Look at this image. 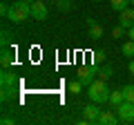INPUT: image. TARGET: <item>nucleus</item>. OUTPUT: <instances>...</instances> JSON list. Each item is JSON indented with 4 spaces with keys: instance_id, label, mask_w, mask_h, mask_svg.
I'll return each mask as SVG.
<instances>
[{
    "instance_id": "18",
    "label": "nucleus",
    "mask_w": 134,
    "mask_h": 125,
    "mask_svg": "<svg viewBox=\"0 0 134 125\" xmlns=\"http://www.w3.org/2000/svg\"><path fill=\"white\" fill-rule=\"evenodd\" d=\"M114 76V69L110 67V65H105V67L100 69V78H103V81H107V78H112Z\"/></svg>"
},
{
    "instance_id": "3",
    "label": "nucleus",
    "mask_w": 134,
    "mask_h": 125,
    "mask_svg": "<svg viewBox=\"0 0 134 125\" xmlns=\"http://www.w3.org/2000/svg\"><path fill=\"white\" fill-rule=\"evenodd\" d=\"M114 112H116L121 123H134V103L123 101L119 107H114Z\"/></svg>"
},
{
    "instance_id": "25",
    "label": "nucleus",
    "mask_w": 134,
    "mask_h": 125,
    "mask_svg": "<svg viewBox=\"0 0 134 125\" xmlns=\"http://www.w3.org/2000/svg\"><path fill=\"white\" fill-rule=\"evenodd\" d=\"M127 69H130V72L134 74V60H130V65H127Z\"/></svg>"
},
{
    "instance_id": "16",
    "label": "nucleus",
    "mask_w": 134,
    "mask_h": 125,
    "mask_svg": "<svg viewBox=\"0 0 134 125\" xmlns=\"http://www.w3.org/2000/svg\"><path fill=\"white\" fill-rule=\"evenodd\" d=\"M121 52H123V56H134V40H127V43H123Z\"/></svg>"
},
{
    "instance_id": "8",
    "label": "nucleus",
    "mask_w": 134,
    "mask_h": 125,
    "mask_svg": "<svg viewBox=\"0 0 134 125\" xmlns=\"http://www.w3.org/2000/svg\"><path fill=\"white\" fill-rule=\"evenodd\" d=\"M98 123L100 125H116V123H121V121H119V116H116V112H100Z\"/></svg>"
},
{
    "instance_id": "17",
    "label": "nucleus",
    "mask_w": 134,
    "mask_h": 125,
    "mask_svg": "<svg viewBox=\"0 0 134 125\" xmlns=\"http://www.w3.org/2000/svg\"><path fill=\"white\" fill-rule=\"evenodd\" d=\"M123 94H125V101L134 103V85H125L123 87Z\"/></svg>"
},
{
    "instance_id": "11",
    "label": "nucleus",
    "mask_w": 134,
    "mask_h": 125,
    "mask_svg": "<svg viewBox=\"0 0 134 125\" xmlns=\"http://www.w3.org/2000/svg\"><path fill=\"white\" fill-rule=\"evenodd\" d=\"M90 38H94V40L103 38V27H100V25H96V22L90 25Z\"/></svg>"
},
{
    "instance_id": "23",
    "label": "nucleus",
    "mask_w": 134,
    "mask_h": 125,
    "mask_svg": "<svg viewBox=\"0 0 134 125\" xmlns=\"http://www.w3.org/2000/svg\"><path fill=\"white\" fill-rule=\"evenodd\" d=\"M2 125H9V123H14V118H9V116H2V121H0Z\"/></svg>"
},
{
    "instance_id": "22",
    "label": "nucleus",
    "mask_w": 134,
    "mask_h": 125,
    "mask_svg": "<svg viewBox=\"0 0 134 125\" xmlns=\"http://www.w3.org/2000/svg\"><path fill=\"white\" fill-rule=\"evenodd\" d=\"M7 38H9V34H7V31H2V47H7V43H9Z\"/></svg>"
},
{
    "instance_id": "27",
    "label": "nucleus",
    "mask_w": 134,
    "mask_h": 125,
    "mask_svg": "<svg viewBox=\"0 0 134 125\" xmlns=\"http://www.w3.org/2000/svg\"><path fill=\"white\" fill-rule=\"evenodd\" d=\"M27 2H36V0H27Z\"/></svg>"
},
{
    "instance_id": "15",
    "label": "nucleus",
    "mask_w": 134,
    "mask_h": 125,
    "mask_svg": "<svg viewBox=\"0 0 134 125\" xmlns=\"http://www.w3.org/2000/svg\"><path fill=\"white\" fill-rule=\"evenodd\" d=\"M92 56H94V65L98 67L100 62H105V56H107V54H105V49H96V52L92 54Z\"/></svg>"
},
{
    "instance_id": "26",
    "label": "nucleus",
    "mask_w": 134,
    "mask_h": 125,
    "mask_svg": "<svg viewBox=\"0 0 134 125\" xmlns=\"http://www.w3.org/2000/svg\"><path fill=\"white\" fill-rule=\"evenodd\" d=\"M130 5H134V0H130Z\"/></svg>"
},
{
    "instance_id": "2",
    "label": "nucleus",
    "mask_w": 134,
    "mask_h": 125,
    "mask_svg": "<svg viewBox=\"0 0 134 125\" xmlns=\"http://www.w3.org/2000/svg\"><path fill=\"white\" fill-rule=\"evenodd\" d=\"M29 16H31V2L20 0V2H11L7 18L11 22H25V20H29Z\"/></svg>"
},
{
    "instance_id": "9",
    "label": "nucleus",
    "mask_w": 134,
    "mask_h": 125,
    "mask_svg": "<svg viewBox=\"0 0 134 125\" xmlns=\"http://www.w3.org/2000/svg\"><path fill=\"white\" fill-rule=\"evenodd\" d=\"M123 101H125V94H123V89H114V92H110V101H107V103H110L112 107H119Z\"/></svg>"
},
{
    "instance_id": "5",
    "label": "nucleus",
    "mask_w": 134,
    "mask_h": 125,
    "mask_svg": "<svg viewBox=\"0 0 134 125\" xmlns=\"http://www.w3.org/2000/svg\"><path fill=\"white\" fill-rule=\"evenodd\" d=\"M94 74H96V65H92V67H78L76 76L83 81V85H90V83H94Z\"/></svg>"
},
{
    "instance_id": "4",
    "label": "nucleus",
    "mask_w": 134,
    "mask_h": 125,
    "mask_svg": "<svg viewBox=\"0 0 134 125\" xmlns=\"http://www.w3.org/2000/svg\"><path fill=\"white\" fill-rule=\"evenodd\" d=\"M100 112H103V110H98V103L92 101L90 105L83 107V123H98Z\"/></svg>"
},
{
    "instance_id": "12",
    "label": "nucleus",
    "mask_w": 134,
    "mask_h": 125,
    "mask_svg": "<svg viewBox=\"0 0 134 125\" xmlns=\"http://www.w3.org/2000/svg\"><path fill=\"white\" fill-rule=\"evenodd\" d=\"M16 85V78H14V74L11 72H2V87H14Z\"/></svg>"
},
{
    "instance_id": "21",
    "label": "nucleus",
    "mask_w": 134,
    "mask_h": 125,
    "mask_svg": "<svg viewBox=\"0 0 134 125\" xmlns=\"http://www.w3.org/2000/svg\"><path fill=\"white\" fill-rule=\"evenodd\" d=\"M0 14H2V16L9 14V5H7V2H2V5H0Z\"/></svg>"
},
{
    "instance_id": "1",
    "label": "nucleus",
    "mask_w": 134,
    "mask_h": 125,
    "mask_svg": "<svg viewBox=\"0 0 134 125\" xmlns=\"http://www.w3.org/2000/svg\"><path fill=\"white\" fill-rule=\"evenodd\" d=\"M87 96H90V101L98 103V105H103V103L110 101V89H107L105 81L100 78V81H94L87 85Z\"/></svg>"
},
{
    "instance_id": "19",
    "label": "nucleus",
    "mask_w": 134,
    "mask_h": 125,
    "mask_svg": "<svg viewBox=\"0 0 134 125\" xmlns=\"http://www.w3.org/2000/svg\"><path fill=\"white\" fill-rule=\"evenodd\" d=\"M56 5H58L60 11H69V9H72V0H58Z\"/></svg>"
},
{
    "instance_id": "24",
    "label": "nucleus",
    "mask_w": 134,
    "mask_h": 125,
    "mask_svg": "<svg viewBox=\"0 0 134 125\" xmlns=\"http://www.w3.org/2000/svg\"><path fill=\"white\" fill-rule=\"evenodd\" d=\"M127 36H130V40H134V27H132V29H127Z\"/></svg>"
},
{
    "instance_id": "14",
    "label": "nucleus",
    "mask_w": 134,
    "mask_h": 125,
    "mask_svg": "<svg viewBox=\"0 0 134 125\" xmlns=\"http://www.w3.org/2000/svg\"><path fill=\"white\" fill-rule=\"evenodd\" d=\"M67 87H69L72 94H81V92H83V81H81V78H76V81H72Z\"/></svg>"
},
{
    "instance_id": "10",
    "label": "nucleus",
    "mask_w": 134,
    "mask_h": 125,
    "mask_svg": "<svg viewBox=\"0 0 134 125\" xmlns=\"http://www.w3.org/2000/svg\"><path fill=\"white\" fill-rule=\"evenodd\" d=\"M0 62H2V69H7V67H11V62H14V54L9 52V49H2V58H0Z\"/></svg>"
},
{
    "instance_id": "13",
    "label": "nucleus",
    "mask_w": 134,
    "mask_h": 125,
    "mask_svg": "<svg viewBox=\"0 0 134 125\" xmlns=\"http://www.w3.org/2000/svg\"><path fill=\"white\" fill-rule=\"evenodd\" d=\"M110 5H112V9H114V11H119V14H121V11L130 5V0H110Z\"/></svg>"
},
{
    "instance_id": "7",
    "label": "nucleus",
    "mask_w": 134,
    "mask_h": 125,
    "mask_svg": "<svg viewBox=\"0 0 134 125\" xmlns=\"http://www.w3.org/2000/svg\"><path fill=\"white\" fill-rule=\"evenodd\" d=\"M121 27H125V29H132L134 27V9H132V7H125V9L123 11H121Z\"/></svg>"
},
{
    "instance_id": "6",
    "label": "nucleus",
    "mask_w": 134,
    "mask_h": 125,
    "mask_svg": "<svg viewBox=\"0 0 134 125\" xmlns=\"http://www.w3.org/2000/svg\"><path fill=\"white\" fill-rule=\"evenodd\" d=\"M47 7H45V2H31V18L34 20H47Z\"/></svg>"
},
{
    "instance_id": "20",
    "label": "nucleus",
    "mask_w": 134,
    "mask_h": 125,
    "mask_svg": "<svg viewBox=\"0 0 134 125\" xmlns=\"http://www.w3.org/2000/svg\"><path fill=\"white\" fill-rule=\"evenodd\" d=\"M125 31H127V29L119 25V27H114V29H112V36H114V38H123V34H125Z\"/></svg>"
},
{
    "instance_id": "28",
    "label": "nucleus",
    "mask_w": 134,
    "mask_h": 125,
    "mask_svg": "<svg viewBox=\"0 0 134 125\" xmlns=\"http://www.w3.org/2000/svg\"><path fill=\"white\" fill-rule=\"evenodd\" d=\"M96 2H103V0H96Z\"/></svg>"
}]
</instances>
